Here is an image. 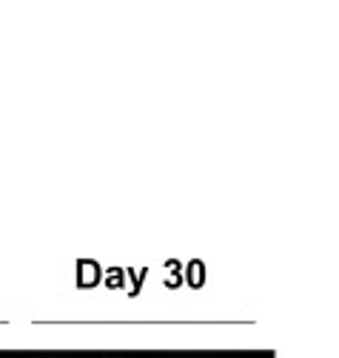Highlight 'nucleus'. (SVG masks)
Wrapping results in <instances>:
<instances>
[]
</instances>
